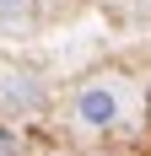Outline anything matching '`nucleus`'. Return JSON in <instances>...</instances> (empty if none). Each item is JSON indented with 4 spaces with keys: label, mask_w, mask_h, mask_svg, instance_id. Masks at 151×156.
Instances as JSON below:
<instances>
[{
    "label": "nucleus",
    "mask_w": 151,
    "mask_h": 156,
    "mask_svg": "<svg viewBox=\"0 0 151 156\" xmlns=\"http://www.w3.org/2000/svg\"><path fill=\"white\" fill-rule=\"evenodd\" d=\"M76 113H81V124L108 129V124H119V97L108 92V86H87V92H81V102H76Z\"/></svg>",
    "instance_id": "1"
},
{
    "label": "nucleus",
    "mask_w": 151,
    "mask_h": 156,
    "mask_svg": "<svg viewBox=\"0 0 151 156\" xmlns=\"http://www.w3.org/2000/svg\"><path fill=\"white\" fill-rule=\"evenodd\" d=\"M32 16V0H0V22H27Z\"/></svg>",
    "instance_id": "2"
}]
</instances>
